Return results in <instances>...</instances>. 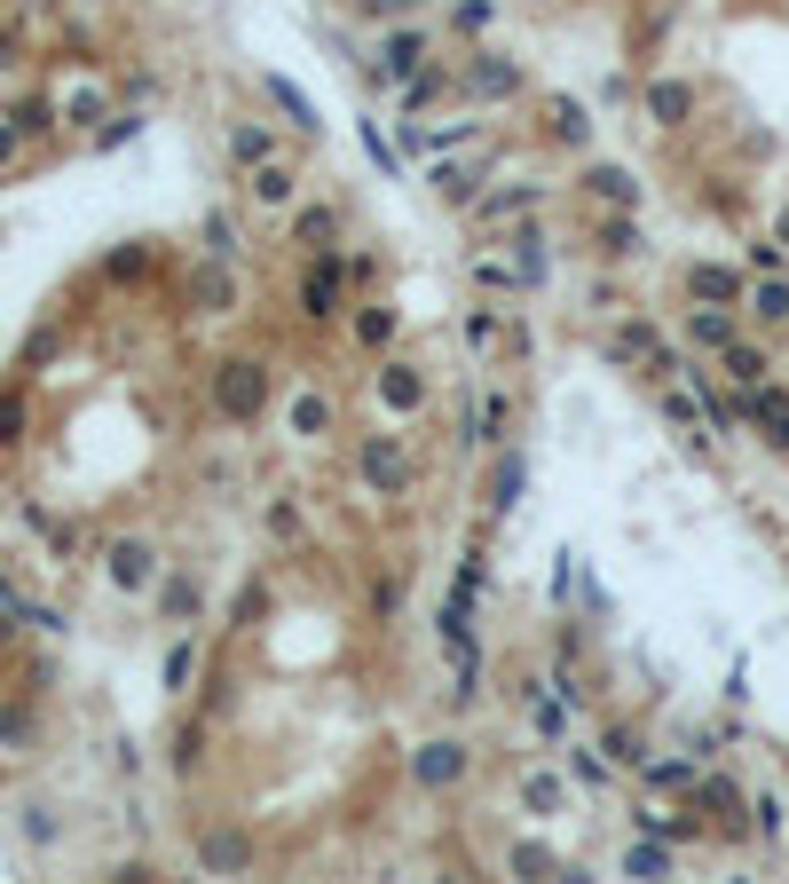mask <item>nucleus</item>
Returning <instances> with one entry per match:
<instances>
[{
  "mask_svg": "<svg viewBox=\"0 0 789 884\" xmlns=\"http://www.w3.org/2000/svg\"><path fill=\"white\" fill-rule=\"evenodd\" d=\"M545 206V183H497L474 198V222H513V214H537Z\"/></svg>",
  "mask_w": 789,
  "mask_h": 884,
  "instance_id": "16",
  "label": "nucleus"
},
{
  "mask_svg": "<svg viewBox=\"0 0 789 884\" xmlns=\"http://www.w3.org/2000/svg\"><path fill=\"white\" fill-rule=\"evenodd\" d=\"M474 774V750L458 743V735H434V743H418L411 750V782L426 789V798H451V789Z\"/></svg>",
  "mask_w": 789,
  "mask_h": 884,
  "instance_id": "4",
  "label": "nucleus"
},
{
  "mask_svg": "<svg viewBox=\"0 0 789 884\" xmlns=\"http://www.w3.org/2000/svg\"><path fill=\"white\" fill-rule=\"evenodd\" d=\"M758 442H766V451H781V459H789V411H781V419H766V426H758Z\"/></svg>",
  "mask_w": 789,
  "mask_h": 884,
  "instance_id": "44",
  "label": "nucleus"
},
{
  "mask_svg": "<svg viewBox=\"0 0 789 884\" xmlns=\"http://www.w3.org/2000/svg\"><path fill=\"white\" fill-rule=\"evenodd\" d=\"M608 261H640L648 253V229H640V206H608V222L592 229Z\"/></svg>",
  "mask_w": 789,
  "mask_h": 884,
  "instance_id": "14",
  "label": "nucleus"
},
{
  "mask_svg": "<svg viewBox=\"0 0 789 884\" xmlns=\"http://www.w3.org/2000/svg\"><path fill=\"white\" fill-rule=\"evenodd\" d=\"M490 24H497V0H458V9H451V32L458 40H482Z\"/></svg>",
  "mask_w": 789,
  "mask_h": 884,
  "instance_id": "33",
  "label": "nucleus"
},
{
  "mask_svg": "<svg viewBox=\"0 0 789 884\" xmlns=\"http://www.w3.org/2000/svg\"><path fill=\"white\" fill-rule=\"evenodd\" d=\"M111 577H119L127 592H150V585H158V553H150V546H111Z\"/></svg>",
  "mask_w": 789,
  "mask_h": 884,
  "instance_id": "26",
  "label": "nucleus"
},
{
  "mask_svg": "<svg viewBox=\"0 0 789 884\" xmlns=\"http://www.w3.org/2000/svg\"><path fill=\"white\" fill-rule=\"evenodd\" d=\"M781 822H789L781 798H750V829H758V837H781Z\"/></svg>",
  "mask_w": 789,
  "mask_h": 884,
  "instance_id": "39",
  "label": "nucleus"
},
{
  "mask_svg": "<svg viewBox=\"0 0 789 884\" xmlns=\"http://www.w3.org/2000/svg\"><path fill=\"white\" fill-rule=\"evenodd\" d=\"M458 96H474V104H505V96H521V63L497 56V48H474L466 71H458Z\"/></svg>",
  "mask_w": 789,
  "mask_h": 884,
  "instance_id": "5",
  "label": "nucleus"
},
{
  "mask_svg": "<svg viewBox=\"0 0 789 884\" xmlns=\"http://www.w3.org/2000/svg\"><path fill=\"white\" fill-rule=\"evenodd\" d=\"M293 434H308V442L332 434V395H324V387H300V395H293Z\"/></svg>",
  "mask_w": 789,
  "mask_h": 884,
  "instance_id": "29",
  "label": "nucleus"
},
{
  "mask_svg": "<svg viewBox=\"0 0 789 884\" xmlns=\"http://www.w3.org/2000/svg\"><path fill=\"white\" fill-rule=\"evenodd\" d=\"M214 411H221L229 426H253L260 411H269V364H253V356H229V364L214 372Z\"/></svg>",
  "mask_w": 789,
  "mask_h": 884,
  "instance_id": "2",
  "label": "nucleus"
},
{
  "mask_svg": "<svg viewBox=\"0 0 789 884\" xmlns=\"http://www.w3.org/2000/svg\"><path fill=\"white\" fill-rule=\"evenodd\" d=\"M773 237H781V245H789V206H781V214H773Z\"/></svg>",
  "mask_w": 789,
  "mask_h": 884,
  "instance_id": "45",
  "label": "nucleus"
},
{
  "mask_svg": "<svg viewBox=\"0 0 789 884\" xmlns=\"http://www.w3.org/2000/svg\"><path fill=\"white\" fill-rule=\"evenodd\" d=\"M584 190H592L600 206H640V174H624V166H584Z\"/></svg>",
  "mask_w": 789,
  "mask_h": 884,
  "instance_id": "25",
  "label": "nucleus"
},
{
  "mask_svg": "<svg viewBox=\"0 0 789 884\" xmlns=\"http://www.w3.org/2000/svg\"><path fill=\"white\" fill-rule=\"evenodd\" d=\"M750 277L742 269H719V261H694L687 269V301H711V308H742Z\"/></svg>",
  "mask_w": 789,
  "mask_h": 884,
  "instance_id": "11",
  "label": "nucleus"
},
{
  "mask_svg": "<svg viewBox=\"0 0 789 884\" xmlns=\"http://www.w3.org/2000/svg\"><path fill=\"white\" fill-rule=\"evenodd\" d=\"M632 822H640V837H663V845H687V837H694V822H679V814H655V806H640Z\"/></svg>",
  "mask_w": 789,
  "mask_h": 884,
  "instance_id": "35",
  "label": "nucleus"
},
{
  "mask_svg": "<svg viewBox=\"0 0 789 884\" xmlns=\"http://www.w3.org/2000/svg\"><path fill=\"white\" fill-rule=\"evenodd\" d=\"M617 774H624L617 758H592L584 743H569V782H576V789H608V782H617Z\"/></svg>",
  "mask_w": 789,
  "mask_h": 884,
  "instance_id": "30",
  "label": "nucleus"
},
{
  "mask_svg": "<svg viewBox=\"0 0 789 884\" xmlns=\"http://www.w3.org/2000/svg\"><path fill=\"white\" fill-rule=\"evenodd\" d=\"M418 63H426V24H403V32H387V48L372 63V87H403Z\"/></svg>",
  "mask_w": 789,
  "mask_h": 884,
  "instance_id": "9",
  "label": "nucleus"
},
{
  "mask_svg": "<svg viewBox=\"0 0 789 884\" xmlns=\"http://www.w3.org/2000/svg\"><path fill=\"white\" fill-rule=\"evenodd\" d=\"M569 774H530V782H521V798H530V814H561V798H569Z\"/></svg>",
  "mask_w": 789,
  "mask_h": 884,
  "instance_id": "32",
  "label": "nucleus"
},
{
  "mask_svg": "<svg viewBox=\"0 0 789 884\" xmlns=\"http://www.w3.org/2000/svg\"><path fill=\"white\" fill-rule=\"evenodd\" d=\"M434 190H443L451 206H474V198H482V174H474V166H451V158H443V166H434Z\"/></svg>",
  "mask_w": 789,
  "mask_h": 884,
  "instance_id": "31",
  "label": "nucleus"
},
{
  "mask_svg": "<svg viewBox=\"0 0 789 884\" xmlns=\"http://www.w3.org/2000/svg\"><path fill=\"white\" fill-rule=\"evenodd\" d=\"M600 750L617 758V766H632V774H640V758H648V750H640V727H632V719H617V727H608V735H600Z\"/></svg>",
  "mask_w": 789,
  "mask_h": 884,
  "instance_id": "34",
  "label": "nucleus"
},
{
  "mask_svg": "<svg viewBox=\"0 0 789 884\" xmlns=\"http://www.w3.org/2000/svg\"><path fill=\"white\" fill-rule=\"evenodd\" d=\"M640 111H648L655 127H687V119H694V87H687V79H648V87H640Z\"/></svg>",
  "mask_w": 789,
  "mask_h": 884,
  "instance_id": "13",
  "label": "nucleus"
},
{
  "mask_svg": "<svg viewBox=\"0 0 789 884\" xmlns=\"http://www.w3.org/2000/svg\"><path fill=\"white\" fill-rule=\"evenodd\" d=\"M364 150H372V166H379V174H395V143L379 135V119H364Z\"/></svg>",
  "mask_w": 789,
  "mask_h": 884,
  "instance_id": "41",
  "label": "nucleus"
},
{
  "mask_svg": "<svg viewBox=\"0 0 789 884\" xmlns=\"http://www.w3.org/2000/svg\"><path fill=\"white\" fill-rule=\"evenodd\" d=\"M758 269H789V245H781V237H773V245H750V277H758Z\"/></svg>",
  "mask_w": 789,
  "mask_h": 884,
  "instance_id": "43",
  "label": "nucleus"
},
{
  "mask_svg": "<svg viewBox=\"0 0 789 884\" xmlns=\"http://www.w3.org/2000/svg\"><path fill=\"white\" fill-rule=\"evenodd\" d=\"M190 671H198V648L183 640V648H174V656H166V687H174V695H183V687H190Z\"/></svg>",
  "mask_w": 789,
  "mask_h": 884,
  "instance_id": "40",
  "label": "nucleus"
},
{
  "mask_svg": "<svg viewBox=\"0 0 789 884\" xmlns=\"http://www.w3.org/2000/svg\"><path fill=\"white\" fill-rule=\"evenodd\" d=\"M545 119H553V143H561V150H584V143H592V111H584L576 96H553Z\"/></svg>",
  "mask_w": 789,
  "mask_h": 884,
  "instance_id": "24",
  "label": "nucleus"
},
{
  "mask_svg": "<svg viewBox=\"0 0 789 884\" xmlns=\"http://www.w3.org/2000/svg\"><path fill=\"white\" fill-rule=\"evenodd\" d=\"M505 261H513V285H521V293H537V285L553 277V253H545V237H537L530 222L505 237Z\"/></svg>",
  "mask_w": 789,
  "mask_h": 884,
  "instance_id": "12",
  "label": "nucleus"
},
{
  "mask_svg": "<svg viewBox=\"0 0 789 884\" xmlns=\"http://www.w3.org/2000/svg\"><path fill=\"white\" fill-rule=\"evenodd\" d=\"M608 356H617V364H640L648 380H679V372H687V356L663 340L655 316H617V332H608Z\"/></svg>",
  "mask_w": 789,
  "mask_h": 884,
  "instance_id": "1",
  "label": "nucleus"
},
{
  "mask_svg": "<svg viewBox=\"0 0 789 884\" xmlns=\"http://www.w3.org/2000/svg\"><path fill=\"white\" fill-rule=\"evenodd\" d=\"M198 308H206V316H229V308H237V277H229V261L198 269Z\"/></svg>",
  "mask_w": 789,
  "mask_h": 884,
  "instance_id": "28",
  "label": "nucleus"
},
{
  "mask_svg": "<svg viewBox=\"0 0 789 884\" xmlns=\"http://www.w3.org/2000/svg\"><path fill=\"white\" fill-rule=\"evenodd\" d=\"M293 245H308V253H332V245H339V206H332V198H308V206H293Z\"/></svg>",
  "mask_w": 789,
  "mask_h": 884,
  "instance_id": "18",
  "label": "nucleus"
},
{
  "mask_svg": "<svg viewBox=\"0 0 789 884\" xmlns=\"http://www.w3.org/2000/svg\"><path fill=\"white\" fill-rule=\"evenodd\" d=\"M742 308H750L758 324L789 332V269H758V277H750V293H742Z\"/></svg>",
  "mask_w": 789,
  "mask_h": 884,
  "instance_id": "15",
  "label": "nucleus"
},
{
  "mask_svg": "<svg viewBox=\"0 0 789 884\" xmlns=\"http://www.w3.org/2000/svg\"><path fill=\"white\" fill-rule=\"evenodd\" d=\"M269 529H277V538H308V521H300V505H285V498L269 505Z\"/></svg>",
  "mask_w": 789,
  "mask_h": 884,
  "instance_id": "42",
  "label": "nucleus"
},
{
  "mask_svg": "<svg viewBox=\"0 0 789 884\" xmlns=\"http://www.w3.org/2000/svg\"><path fill=\"white\" fill-rule=\"evenodd\" d=\"M356 466H364V490L372 498H403V482H411V459H403L395 434H364L356 442Z\"/></svg>",
  "mask_w": 789,
  "mask_h": 884,
  "instance_id": "6",
  "label": "nucleus"
},
{
  "mask_svg": "<svg viewBox=\"0 0 789 884\" xmlns=\"http://www.w3.org/2000/svg\"><path fill=\"white\" fill-rule=\"evenodd\" d=\"M198 861H206V868H245V861H253V845H245V837H206V845H198Z\"/></svg>",
  "mask_w": 789,
  "mask_h": 884,
  "instance_id": "36",
  "label": "nucleus"
},
{
  "mask_svg": "<svg viewBox=\"0 0 789 884\" xmlns=\"http://www.w3.org/2000/svg\"><path fill=\"white\" fill-rule=\"evenodd\" d=\"M269 104H277V111H285V127H300V135H316V127H324V119H316V104L300 96L293 79H277V71H269Z\"/></svg>",
  "mask_w": 789,
  "mask_h": 884,
  "instance_id": "27",
  "label": "nucleus"
},
{
  "mask_svg": "<svg viewBox=\"0 0 789 884\" xmlns=\"http://www.w3.org/2000/svg\"><path fill=\"white\" fill-rule=\"evenodd\" d=\"M229 158H237V166H260V158H285V143H277V127L237 119V127H229Z\"/></svg>",
  "mask_w": 789,
  "mask_h": 884,
  "instance_id": "23",
  "label": "nucleus"
},
{
  "mask_svg": "<svg viewBox=\"0 0 789 884\" xmlns=\"http://www.w3.org/2000/svg\"><path fill=\"white\" fill-rule=\"evenodd\" d=\"M395 332H403L395 301H364V308H347V340H356L364 356H387V347H395Z\"/></svg>",
  "mask_w": 789,
  "mask_h": 884,
  "instance_id": "10",
  "label": "nucleus"
},
{
  "mask_svg": "<svg viewBox=\"0 0 789 884\" xmlns=\"http://www.w3.org/2000/svg\"><path fill=\"white\" fill-rule=\"evenodd\" d=\"M521 490H530V459H521L513 442H505L497 466H490V513H513V498H521Z\"/></svg>",
  "mask_w": 789,
  "mask_h": 884,
  "instance_id": "20",
  "label": "nucleus"
},
{
  "mask_svg": "<svg viewBox=\"0 0 789 884\" xmlns=\"http://www.w3.org/2000/svg\"><path fill=\"white\" fill-rule=\"evenodd\" d=\"M640 782L663 789V798H694V782H703V758H640Z\"/></svg>",
  "mask_w": 789,
  "mask_h": 884,
  "instance_id": "17",
  "label": "nucleus"
},
{
  "mask_svg": "<svg viewBox=\"0 0 789 884\" xmlns=\"http://www.w3.org/2000/svg\"><path fill=\"white\" fill-rule=\"evenodd\" d=\"M379 403H387V411H418V403H426V380H418L403 356H387V364H379Z\"/></svg>",
  "mask_w": 789,
  "mask_h": 884,
  "instance_id": "21",
  "label": "nucleus"
},
{
  "mask_svg": "<svg viewBox=\"0 0 789 884\" xmlns=\"http://www.w3.org/2000/svg\"><path fill=\"white\" fill-rule=\"evenodd\" d=\"M694 814H711L727 837H750V789L734 774H703L694 782Z\"/></svg>",
  "mask_w": 789,
  "mask_h": 884,
  "instance_id": "7",
  "label": "nucleus"
},
{
  "mask_svg": "<svg viewBox=\"0 0 789 884\" xmlns=\"http://www.w3.org/2000/svg\"><path fill=\"white\" fill-rule=\"evenodd\" d=\"M245 198H253L260 214H293V206H300V174H293L285 158H260V166H245Z\"/></svg>",
  "mask_w": 789,
  "mask_h": 884,
  "instance_id": "8",
  "label": "nucleus"
},
{
  "mask_svg": "<svg viewBox=\"0 0 789 884\" xmlns=\"http://www.w3.org/2000/svg\"><path fill=\"white\" fill-rule=\"evenodd\" d=\"M624 876H671V853H663V845H648V837H640V845H632V853H624Z\"/></svg>",
  "mask_w": 789,
  "mask_h": 884,
  "instance_id": "37",
  "label": "nucleus"
},
{
  "mask_svg": "<svg viewBox=\"0 0 789 884\" xmlns=\"http://www.w3.org/2000/svg\"><path fill=\"white\" fill-rule=\"evenodd\" d=\"M742 332H734V308H711V301H694L687 308V347H711V356H719V347H734Z\"/></svg>",
  "mask_w": 789,
  "mask_h": 884,
  "instance_id": "19",
  "label": "nucleus"
},
{
  "mask_svg": "<svg viewBox=\"0 0 789 884\" xmlns=\"http://www.w3.org/2000/svg\"><path fill=\"white\" fill-rule=\"evenodd\" d=\"M347 308V269H339V245L332 253H308V269H300V324H339Z\"/></svg>",
  "mask_w": 789,
  "mask_h": 884,
  "instance_id": "3",
  "label": "nucleus"
},
{
  "mask_svg": "<svg viewBox=\"0 0 789 884\" xmlns=\"http://www.w3.org/2000/svg\"><path fill=\"white\" fill-rule=\"evenodd\" d=\"M766 347L758 340H734V347H719V380H734V387H766Z\"/></svg>",
  "mask_w": 789,
  "mask_h": 884,
  "instance_id": "22",
  "label": "nucleus"
},
{
  "mask_svg": "<svg viewBox=\"0 0 789 884\" xmlns=\"http://www.w3.org/2000/svg\"><path fill=\"white\" fill-rule=\"evenodd\" d=\"M466 340H474V347H497V340H505V316H497V308H466Z\"/></svg>",
  "mask_w": 789,
  "mask_h": 884,
  "instance_id": "38",
  "label": "nucleus"
}]
</instances>
